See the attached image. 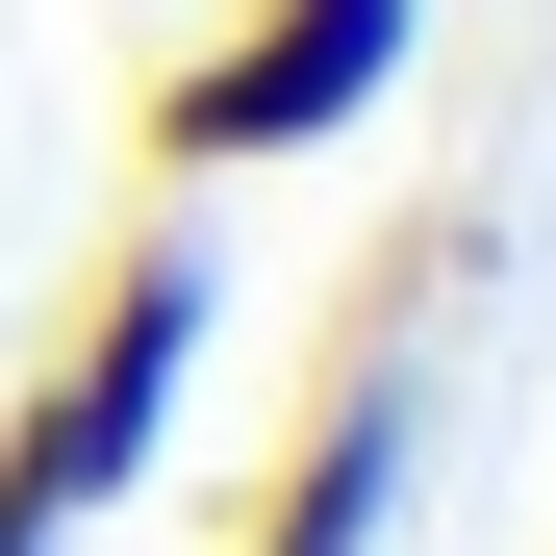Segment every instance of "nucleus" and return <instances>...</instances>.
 <instances>
[{
	"label": "nucleus",
	"mask_w": 556,
	"mask_h": 556,
	"mask_svg": "<svg viewBox=\"0 0 556 556\" xmlns=\"http://www.w3.org/2000/svg\"><path fill=\"white\" fill-rule=\"evenodd\" d=\"M203 329H228V253H203V228H127L102 278H76V329L26 354V405H0V556H76V531L177 455Z\"/></svg>",
	"instance_id": "1"
},
{
	"label": "nucleus",
	"mask_w": 556,
	"mask_h": 556,
	"mask_svg": "<svg viewBox=\"0 0 556 556\" xmlns=\"http://www.w3.org/2000/svg\"><path fill=\"white\" fill-rule=\"evenodd\" d=\"M455 278H481V228H405V278H354V304H329V380H304V430H278V481L228 506V556H380V531H405Z\"/></svg>",
	"instance_id": "2"
},
{
	"label": "nucleus",
	"mask_w": 556,
	"mask_h": 556,
	"mask_svg": "<svg viewBox=\"0 0 556 556\" xmlns=\"http://www.w3.org/2000/svg\"><path fill=\"white\" fill-rule=\"evenodd\" d=\"M405 76H430V0H228V26L127 102V152L152 177H304V152L380 127Z\"/></svg>",
	"instance_id": "3"
}]
</instances>
